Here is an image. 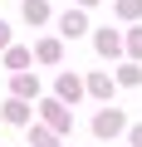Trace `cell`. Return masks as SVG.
Instances as JSON below:
<instances>
[{
	"mask_svg": "<svg viewBox=\"0 0 142 147\" xmlns=\"http://www.w3.org/2000/svg\"><path fill=\"white\" fill-rule=\"evenodd\" d=\"M122 127H127V113H122V108H103V113L93 118V132H98V137H118Z\"/></svg>",
	"mask_w": 142,
	"mask_h": 147,
	"instance_id": "1",
	"label": "cell"
},
{
	"mask_svg": "<svg viewBox=\"0 0 142 147\" xmlns=\"http://www.w3.org/2000/svg\"><path fill=\"white\" fill-rule=\"evenodd\" d=\"M93 44H98V54H103V59H118V54L127 49V44H122V34H118L113 25H108V30H98V34H93Z\"/></svg>",
	"mask_w": 142,
	"mask_h": 147,
	"instance_id": "2",
	"label": "cell"
},
{
	"mask_svg": "<svg viewBox=\"0 0 142 147\" xmlns=\"http://www.w3.org/2000/svg\"><path fill=\"white\" fill-rule=\"evenodd\" d=\"M83 30H88L83 10H69V15H59V34H69V39H74V34H83Z\"/></svg>",
	"mask_w": 142,
	"mask_h": 147,
	"instance_id": "3",
	"label": "cell"
},
{
	"mask_svg": "<svg viewBox=\"0 0 142 147\" xmlns=\"http://www.w3.org/2000/svg\"><path fill=\"white\" fill-rule=\"evenodd\" d=\"M44 118H49V127H54V132H69V108H64V103H54V98H49V103H44Z\"/></svg>",
	"mask_w": 142,
	"mask_h": 147,
	"instance_id": "4",
	"label": "cell"
},
{
	"mask_svg": "<svg viewBox=\"0 0 142 147\" xmlns=\"http://www.w3.org/2000/svg\"><path fill=\"white\" fill-rule=\"evenodd\" d=\"M83 88H88V84H79L74 74H64V79H59V98H64V103H69V98L79 103V98H83Z\"/></svg>",
	"mask_w": 142,
	"mask_h": 147,
	"instance_id": "5",
	"label": "cell"
},
{
	"mask_svg": "<svg viewBox=\"0 0 142 147\" xmlns=\"http://www.w3.org/2000/svg\"><path fill=\"white\" fill-rule=\"evenodd\" d=\"M25 20L30 25H44L49 20V0H25Z\"/></svg>",
	"mask_w": 142,
	"mask_h": 147,
	"instance_id": "6",
	"label": "cell"
},
{
	"mask_svg": "<svg viewBox=\"0 0 142 147\" xmlns=\"http://www.w3.org/2000/svg\"><path fill=\"white\" fill-rule=\"evenodd\" d=\"M88 93L108 98V93H113V79H108V74H88Z\"/></svg>",
	"mask_w": 142,
	"mask_h": 147,
	"instance_id": "7",
	"label": "cell"
},
{
	"mask_svg": "<svg viewBox=\"0 0 142 147\" xmlns=\"http://www.w3.org/2000/svg\"><path fill=\"white\" fill-rule=\"evenodd\" d=\"M34 59L54 64V59H59V39H39V44H34Z\"/></svg>",
	"mask_w": 142,
	"mask_h": 147,
	"instance_id": "8",
	"label": "cell"
},
{
	"mask_svg": "<svg viewBox=\"0 0 142 147\" xmlns=\"http://www.w3.org/2000/svg\"><path fill=\"white\" fill-rule=\"evenodd\" d=\"M25 118H30V108H25L20 98H10V103H5V123H25Z\"/></svg>",
	"mask_w": 142,
	"mask_h": 147,
	"instance_id": "9",
	"label": "cell"
},
{
	"mask_svg": "<svg viewBox=\"0 0 142 147\" xmlns=\"http://www.w3.org/2000/svg\"><path fill=\"white\" fill-rule=\"evenodd\" d=\"M118 84H122V88H137V84H142V69H137V64H127V69L118 74Z\"/></svg>",
	"mask_w": 142,
	"mask_h": 147,
	"instance_id": "10",
	"label": "cell"
},
{
	"mask_svg": "<svg viewBox=\"0 0 142 147\" xmlns=\"http://www.w3.org/2000/svg\"><path fill=\"white\" fill-rule=\"evenodd\" d=\"M118 15L122 20H142V0H118Z\"/></svg>",
	"mask_w": 142,
	"mask_h": 147,
	"instance_id": "11",
	"label": "cell"
},
{
	"mask_svg": "<svg viewBox=\"0 0 142 147\" xmlns=\"http://www.w3.org/2000/svg\"><path fill=\"white\" fill-rule=\"evenodd\" d=\"M15 93H20V98H30V93H39V84L30 79V74H20V79H15Z\"/></svg>",
	"mask_w": 142,
	"mask_h": 147,
	"instance_id": "12",
	"label": "cell"
},
{
	"mask_svg": "<svg viewBox=\"0 0 142 147\" xmlns=\"http://www.w3.org/2000/svg\"><path fill=\"white\" fill-rule=\"evenodd\" d=\"M5 64H10V69H25V64H30V49H5Z\"/></svg>",
	"mask_w": 142,
	"mask_h": 147,
	"instance_id": "13",
	"label": "cell"
},
{
	"mask_svg": "<svg viewBox=\"0 0 142 147\" xmlns=\"http://www.w3.org/2000/svg\"><path fill=\"white\" fill-rule=\"evenodd\" d=\"M30 142H34V147H54V132H49V127H34Z\"/></svg>",
	"mask_w": 142,
	"mask_h": 147,
	"instance_id": "14",
	"label": "cell"
},
{
	"mask_svg": "<svg viewBox=\"0 0 142 147\" xmlns=\"http://www.w3.org/2000/svg\"><path fill=\"white\" fill-rule=\"evenodd\" d=\"M127 54H132V59H142V30H132V34H127Z\"/></svg>",
	"mask_w": 142,
	"mask_h": 147,
	"instance_id": "15",
	"label": "cell"
},
{
	"mask_svg": "<svg viewBox=\"0 0 142 147\" xmlns=\"http://www.w3.org/2000/svg\"><path fill=\"white\" fill-rule=\"evenodd\" d=\"M0 49H10V25L0 20Z\"/></svg>",
	"mask_w": 142,
	"mask_h": 147,
	"instance_id": "16",
	"label": "cell"
},
{
	"mask_svg": "<svg viewBox=\"0 0 142 147\" xmlns=\"http://www.w3.org/2000/svg\"><path fill=\"white\" fill-rule=\"evenodd\" d=\"M132 147H142V127H132Z\"/></svg>",
	"mask_w": 142,
	"mask_h": 147,
	"instance_id": "17",
	"label": "cell"
},
{
	"mask_svg": "<svg viewBox=\"0 0 142 147\" xmlns=\"http://www.w3.org/2000/svg\"><path fill=\"white\" fill-rule=\"evenodd\" d=\"M79 5H98V0H79Z\"/></svg>",
	"mask_w": 142,
	"mask_h": 147,
	"instance_id": "18",
	"label": "cell"
}]
</instances>
